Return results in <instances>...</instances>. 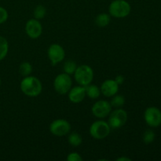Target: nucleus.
I'll return each mask as SVG.
<instances>
[{
  "instance_id": "nucleus-1",
  "label": "nucleus",
  "mask_w": 161,
  "mask_h": 161,
  "mask_svg": "<svg viewBox=\"0 0 161 161\" xmlns=\"http://www.w3.org/2000/svg\"><path fill=\"white\" fill-rule=\"evenodd\" d=\"M20 90L28 97H37L42 91V85L37 77L28 75L20 82Z\"/></svg>"
},
{
  "instance_id": "nucleus-2",
  "label": "nucleus",
  "mask_w": 161,
  "mask_h": 161,
  "mask_svg": "<svg viewBox=\"0 0 161 161\" xmlns=\"http://www.w3.org/2000/svg\"><path fill=\"white\" fill-rule=\"evenodd\" d=\"M131 7L125 0H114L108 6V13L115 18H124L130 14Z\"/></svg>"
},
{
  "instance_id": "nucleus-3",
  "label": "nucleus",
  "mask_w": 161,
  "mask_h": 161,
  "mask_svg": "<svg viewBox=\"0 0 161 161\" xmlns=\"http://www.w3.org/2000/svg\"><path fill=\"white\" fill-rule=\"evenodd\" d=\"M74 77L79 85L86 86L91 84L94 80V70L87 64L77 66L76 70L74 72Z\"/></svg>"
},
{
  "instance_id": "nucleus-4",
  "label": "nucleus",
  "mask_w": 161,
  "mask_h": 161,
  "mask_svg": "<svg viewBox=\"0 0 161 161\" xmlns=\"http://www.w3.org/2000/svg\"><path fill=\"white\" fill-rule=\"evenodd\" d=\"M111 130V127L108 122L104 120H97L93 123L89 129L90 135L95 139H104L108 136Z\"/></svg>"
},
{
  "instance_id": "nucleus-5",
  "label": "nucleus",
  "mask_w": 161,
  "mask_h": 161,
  "mask_svg": "<svg viewBox=\"0 0 161 161\" xmlns=\"http://www.w3.org/2000/svg\"><path fill=\"white\" fill-rule=\"evenodd\" d=\"M72 81L70 75L66 73H61L55 77L53 80V88L58 94L64 95L69 93L72 88Z\"/></svg>"
},
{
  "instance_id": "nucleus-6",
  "label": "nucleus",
  "mask_w": 161,
  "mask_h": 161,
  "mask_svg": "<svg viewBox=\"0 0 161 161\" xmlns=\"http://www.w3.org/2000/svg\"><path fill=\"white\" fill-rule=\"evenodd\" d=\"M127 120V113L124 109L116 108L108 115V124L111 129H116L123 127Z\"/></svg>"
},
{
  "instance_id": "nucleus-7",
  "label": "nucleus",
  "mask_w": 161,
  "mask_h": 161,
  "mask_svg": "<svg viewBox=\"0 0 161 161\" xmlns=\"http://www.w3.org/2000/svg\"><path fill=\"white\" fill-rule=\"evenodd\" d=\"M70 130V124L69 121L64 119H55L50 125V133L57 137L65 136L69 133Z\"/></svg>"
},
{
  "instance_id": "nucleus-8",
  "label": "nucleus",
  "mask_w": 161,
  "mask_h": 161,
  "mask_svg": "<svg viewBox=\"0 0 161 161\" xmlns=\"http://www.w3.org/2000/svg\"><path fill=\"white\" fill-rule=\"evenodd\" d=\"M91 112L95 117L104 119L107 117L112 112V105L110 102L105 100H99L93 105Z\"/></svg>"
},
{
  "instance_id": "nucleus-9",
  "label": "nucleus",
  "mask_w": 161,
  "mask_h": 161,
  "mask_svg": "<svg viewBox=\"0 0 161 161\" xmlns=\"http://www.w3.org/2000/svg\"><path fill=\"white\" fill-rule=\"evenodd\" d=\"M144 119L150 127H159L161 125V111L157 107H149L144 113Z\"/></svg>"
},
{
  "instance_id": "nucleus-10",
  "label": "nucleus",
  "mask_w": 161,
  "mask_h": 161,
  "mask_svg": "<svg viewBox=\"0 0 161 161\" xmlns=\"http://www.w3.org/2000/svg\"><path fill=\"white\" fill-rule=\"evenodd\" d=\"M47 54L51 64L56 65L64 59L65 51L61 45L54 43L50 46L47 50Z\"/></svg>"
},
{
  "instance_id": "nucleus-11",
  "label": "nucleus",
  "mask_w": 161,
  "mask_h": 161,
  "mask_svg": "<svg viewBox=\"0 0 161 161\" xmlns=\"http://www.w3.org/2000/svg\"><path fill=\"white\" fill-rule=\"evenodd\" d=\"M25 31L28 37L31 39H38L42 33V26L37 19H30L27 21L25 25Z\"/></svg>"
},
{
  "instance_id": "nucleus-12",
  "label": "nucleus",
  "mask_w": 161,
  "mask_h": 161,
  "mask_svg": "<svg viewBox=\"0 0 161 161\" xmlns=\"http://www.w3.org/2000/svg\"><path fill=\"white\" fill-rule=\"evenodd\" d=\"M101 93L107 97H111L117 94L119 91V84L115 80H106L101 85Z\"/></svg>"
},
{
  "instance_id": "nucleus-13",
  "label": "nucleus",
  "mask_w": 161,
  "mask_h": 161,
  "mask_svg": "<svg viewBox=\"0 0 161 161\" xmlns=\"http://www.w3.org/2000/svg\"><path fill=\"white\" fill-rule=\"evenodd\" d=\"M86 96L85 86H80V85L71 88L70 91H69V99L72 103L77 104L83 102Z\"/></svg>"
},
{
  "instance_id": "nucleus-14",
  "label": "nucleus",
  "mask_w": 161,
  "mask_h": 161,
  "mask_svg": "<svg viewBox=\"0 0 161 161\" xmlns=\"http://www.w3.org/2000/svg\"><path fill=\"white\" fill-rule=\"evenodd\" d=\"M86 90V95L91 99H97L101 94V90L97 85L91 84L85 86Z\"/></svg>"
},
{
  "instance_id": "nucleus-15",
  "label": "nucleus",
  "mask_w": 161,
  "mask_h": 161,
  "mask_svg": "<svg viewBox=\"0 0 161 161\" xmlns=\"http://www.w3.org/2000/svg\"><path fill=\"white\" fill-rule=\"evenodd\" d=\"M111 20V16L110 14L102 13V14H98L95 18V23L98 27H106L108 25Z\"/></svg>"
},
{
  "instance_id": "nucleus-16",
  "label": "nucleus",
  "mask_w": 161,
  "mask_h": 161,
  "mask_svg": "<svg viewBox=\"0 0 161 161\" xmlns=\"http://www.w3.org/2000/svg\"><path fill=\"white\" fill-rule=\"evenodd\" d=\"M68 142H69V143L72 146L76 147V146H79L81 145L83 139H82V137L80 134L77 133V132H72V133H71L69 135Z\"/></svg>"
},
{
  "instance_id": "nucleus-17",
  "label": "nucleus",
  "mask_w": 161,
  "mask_h": 161,
  "mask_svg": "<svg viewBox=\"0 0 161 161\" xmlns=\"http://www.w3.org/2000/svg\"><path fill=\"white\" fill-rule=\"evenodd\" d=\"M9 50V43L6 38L0 36V61L6 57Z\"/></svg>"
},
{
  "instance_id": "nucleus-18",
  "label": "nucleus",
  "mask_w": 161,
  "mask_h": 161,
  "mask_svg": "<svg viewBox=\"0 0 161 161\" xmlns=\"http://www.w3.org/2000/svg\"><path fill=\"white\" fill-rule=\"evenodd\" d=\"M19 72H20V75L22 76H28V75H31V73L32 72V66L28 61H25V62H22L20 64V67H19Z\"/></svg>"
},
{
  "instance_id": "nucleus-19",
  "label": "nucleus",
  "mask_w": 161,
  "mask_h": 161,
  "mask_svg": "<svg viewBox=\"0 0 161 161\" xmlns=\"http://www.w3.org/2000/svg\"><path fill=\"white\" fill-rule=\"evenodd\" d=\"M124 103H125V97L120 94H115L113 96L110 104H111L112 107H115V108H121L124 106Z\"/></svg>"
},
{
  "instance_id": "nucleus-20",
  "label": "nucleus",
  "mask_w": 161,
  "mask_h": 161,
  "mask_svg": "<svg viewBox=\"0 0 161 161\" xmlns=\"http://www.w3.org/2000/svg\"><path fill=\"white\" fill-rule=\"evenodd\" d=\"M77 68V64L75 61H72V60H69L64 62V66H63V69H64V73L69 74V75H72L74 72H75Z\"/></svg>"
},
{
  "instance_id": "nucleus-21",
  "label": "nucleus",
  "mask_w": 161,
  "mask_h": 161,
  "mask_svg": "<svg viewBox=\"0 0 161 161\" xmlns=\"http://www.w3.org/2000/svg\"><path fill=\"white\" fill-rule=\"evenodd\" d=\"M47 14V9L45 8V6H43L42 5H39V6H36L35 8L34 11H33V15L34 17L37 20H41V19L44 18Z\"/></svg>"
},
{
  "instance_id": "nucleus-22",
  "label": "nucleus",
  "mask_w": 161,
  "mask_h": 161,
  "mask_svg": "<svg viewBox=\"0 0 161 161\" xmlns=\"http://www.w3.org/2000/svg\"><path fill=\"white\" fill-rule=\"evenodd\" d=\"M155 136L156 135L153 130H146V131L144 132V134H143V142H144L145 144L146 145L151 144V143L154 141V139H155Z\"/></svg>"
},
{
  "instance_id": "nucleus-23",
  "label": "nucleus",
  "mask_w": 161,
  "mask_h": 161,
  "mask_svg": "<svg viewBox=\"0 0 161 161\" xmlns=\"http://www.w3.org/2000/svg\"><path fill=\"white\" fill-rule=\"evenodd\" d=\"M67 160L69 161H82L83 158L81 156L76 152H72L69 153L67 157Z\"/></svg>"
},
{
  "instance_id": "nucleus-24",
  "label": "nucleus",
  "mask_w": 161,
  "mask_h": 161,
  "mask_svg": "<svg viewBox=\"0 0 161 161\" xmlns=\"http://www.w3.org/2000/svg\"><path fill=\"white\" fill-rule=\"evenodd\" d=\"M8 19V12L5 8L0 6V25L5 23Z\"/></svg>"
},
{
  "instance_id": "nucleus-25",
  "label": "nucleus",
  "mask_w": 161,
  "mask_h": 161,
  "mask_svg": "<svg viewBox=\"0 0 161 161\" xmlns=\"http://www.w3.org/2000/svg\"><path fill=\"white\" fill-rule=\"evenodd\" d=\"M124 80H125V78H124V75H116V78H115V81H116V83L119 84V85H121V84H123V83H124Z\"/></svg>"
},
{
  "instance_id": "nucleus-26",
  "label": "nucleus",
  "mask_w": 161,
  "mask_h": 161,
  "mask_svg": "<svg viewBox=\"0 0 161 161\" xmlns=\"http://www.w3.org/2000/svg\"><path fill=\"white\" fill-rule=\"evenodd\" d=\"M117 161H130L131 160V159L130 158H127V157H119V158H117Z\"/></svg>"
},
{
  "instance_id": "nucleus-27",
  "label": "nucleus",
  "mask_w": 161,
  "mask_h": 161,
  "mask_svg": "<svg viewBox=\"0 0 161 161\" xmlns=\"http://www.w3.org/2000/svg\"><path fill=\"white\" fill-rule=\"evenodd\" d=\"M1 83H2V81H1V79H0V86H1Z\"/></svg>"
}]
</instances>
